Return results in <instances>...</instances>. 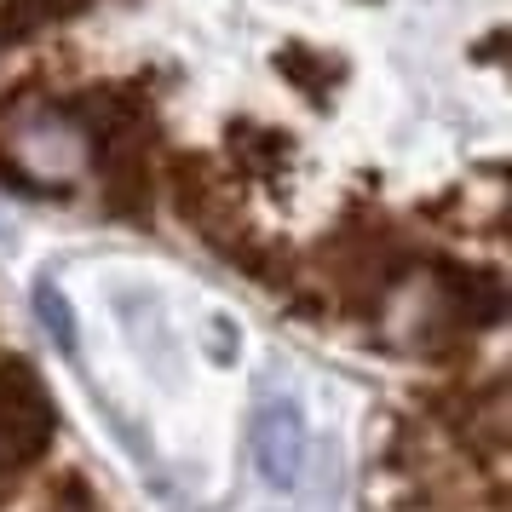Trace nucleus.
I'll return each instance as SVG.
<instances>
[{
    "label": "nucleus",
    "mask_w": 512,
    "mask_h": 512,
    "mask_svg": "<svg viewBox=\"0 0 512 512\" xmlns=\"http://www.w3.org/2000/svg\"><path fill=\"white\" fill-rule=\"evenodd\" d=\"M81 144H87V139H81V127H75L70 116H64V121L41 116L35 127H24V139H18L12 156H18V167H24L35 185H52V179H70L75 167H81V156H87Z\"/></svg>",
    "instance_id": "obj_1"
},
{
    "label": "nucleus",
    "mask_w": 512,
    "mask_h": 512,
    "mask_svg": "<svg viewBox=\"0 0 512 512\" xmlns=\"http://www.w3.org/2000/svg\"><path fill=\"white\" fill-rule=\"evenodd\" d=\"M248 443H254V461L265 472V484H294V472L305 461V426L288 403H265L254 415Z\"/></svg>",
    "instance_id": "obj_2"
},
{
    "label": "nucleus",
    "mask_w": 512,
    "mask_h": 512,
    "mask_svg": "<svg viewBox=\"0 0 512 512\" xmlns=\"http://www.w3.org/2000/svg\"><path fill=\"white\" fill-rule=\"evenodd\" d=\"M443 305L455 311L461 328H484L507 311V288L495 271H466V265H443Z\"/></svg>",
    "instance_id": "obj_3"
},
{
    "label": "nucleus",
    "mask_w": 512,
    "mask_h": 512,
    "mask_svg": "<svg viewBox=\"0 0 512 512\" xmlns=\"http://www.w3.org/2000/svg\"><path fill=\"white\" fill-rule=\"evenodd\" d=\"M93 0H0V41H29L47 24H64Z\"/></svg>",
    "instance_id": "obj_4"
},
{
    "label": "nucleus",
    "mask_w": 512,
    "mask_h": 512,
    "mask_svg": "<svg viewBox=\"0 0 512 512\" xmlns=\"http://www.w3.org/2000/svg\"><path fill=\"white\" fill-rule=\"evenodd\" d=\"M277 70L288 75L305 98H317V104H323V93L340 81V64H334L328 52H311V47H282L277 52Z\"/></svg>",
    "instance_id": "obj_5"
},
{
    "label": "nucleus",
    "mask_w": 512,
    "mask_h": 512,
    "mask_svg": "<svg viewBox=\"0 0 512 512\" xmlns=\"http://www.w3.org/2000/svg\"><path fill=\"white\" fill-rule=\"evenodd\" d=\"M231 144H236V156L254 167L259 179H271V173L288 162V144L294 139H282V133H271V127H231Z\"/></svg>",
    "instance_id": "obj_6"
},
{
    "label": "nucleus",
    "mask_w": 512,
    "mask_h": 512,
    "mask_svg": "<svg viewBox=\"0 0 512 512\" xmlns=\"http://www.w3.org/2000/svg\"><path fill=\"white\" fill-rule=\"evenodd\" d=\"M41 317H47V323H58V328H52L58 340H70V311H64V300H58L52 288H41Z\"/></svg>",
    "instance_id": "obj_7"
}]
</instances>
